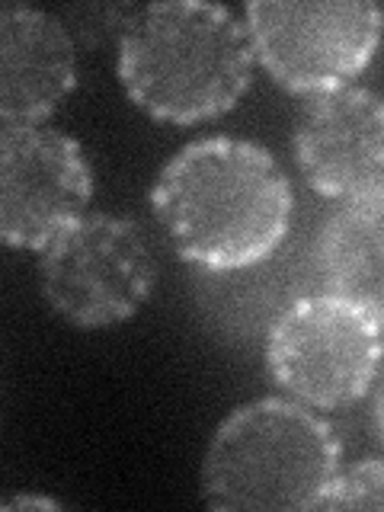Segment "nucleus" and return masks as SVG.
<instances>
[{"label": "nucleus", "mask_w": 384, "mask_h": 512, "mask_svg": "<svg viewBox=\"0 0 384 512\" xmlns=\"http://www.w3.org/2000/svg\"><path fill=\"white\" fill-rule=\"evenodd\" d=\"M138 10L141 7H125V4H84V7H71L61 20L77 45L96 48L100 42L116 39V48H119L128 26L135 23Z\"/></svg>", "instance_id": "nucleus-12"}, {"label": "nucleus", "mask_w": 384, "mask_h": 512, "mask_svg": "<svg viewBox=\"0 0 384 512\" xmlns=\"http://www.w3.org/2000/svg\"><path fill=\"white\" fill-rule=\"evenodd\" d=\"M253 64L247 23L202 0L141 7L116 52L125 96L167 125H199L231 112L250 90Z\"/></svg>", "instance_id": "nucleus-2"}, {"label": "nucleus", "mask_w": 384, "mask_h": 512, "mask_svg": "<svg viewBox=\"0 0 384 512\" xmlns=\"http://www.w3.org/2000/svg\"><path fill=\"white\" fill-rule=\"evenodd\" d=\"M372 429H375V439L384 448V378L375 388V404H372Z\"/></svg>", "instance_id": "nucleus-14"}, {"label": "nucleus", "mask_w": 384, "mask_h": 512, "mask_svg": "<svg viewBox=\"0 0 384 512\" xmlns=\"http://www.w3.org/2000/svg\"><path fill=\"white\" fill-rule=\"evenodd\" d=\"M244 23L256 64L304 100L349 87L384 39V10L372 0H253Z\"/></svg>", "instance_id": "nucleus-6"}, {"label": "nucleus", "mask_w": 384, "mask_h": 512, "mask_svg": "<svg viewBox=\"0 0 384 512\" xmlns=\"http://www.w3.org/2000/svg\"><path fill=\"white\" fill-rule=\"evenodd\" d=\"M349 509H384V455L343 464L340 474H336L320 512Z\"/></svg>", "instance_id": "nucleus-11"}, {"label": "nucleus", "mask_w": 384, "mask_h": 512, "mask_svg": "<svg viewBox=\"0 0 384 512\" xmlns=\"http://www.w3.org/2000/svg\"><path fill=\"white\" fill-rule=\"evenodd\" d=\"M157 285V260L141 224L87 212L39 250V292L64 324L106 330L132 320Z\"/></svg>", "instance_id": "nucleus-5"}, {"label": "nucleus", "mask_w": 384, "mask_h": 512, "mask_svg": "<svg viewBox=\"0 0 384 512\" xmlns=\"http://www.w3.org/2000/svg\"><path fill=\"white\" fill-rule=\"evenodd\" d=\"M151 205L186 263L240 272L282 247L292 231L295 189L263 144L212 135L183 144L160 167Z\"/></svg>", "instance_id": "nucleus-1"}, {"label": "nucleus", "mask_w": 384, "mask_h": 512, "mask_svg": "<svg viewBox=\"0 0 384 512\" xmlns=\"http://www.w3.org/2000/svg\"><path fill=\"white\" fill-rule=\"evenodd\" d=\"M317 266L327 292L362 308L384 333V192L346 202L324 221Z\"/></svg>", "instance_id": "nucleus-10"}, {"label": "nucleus", "mask_w": 384, "mask_h": 512, "mask_svg": "<svg viewBox=\"0 0 384 512\" xmlns=\"http://www.w3.org/2000/svg\"><path fill=\"white\" fill-rule=\"evenodd\" d=\"M4 509H64V503L55 500V496L20 493V496H10V500H4Z\"/></svg>", "instance_id": "nucleus-13"}, {"label": "nucleus", "mask_w": 384, "mask_h": 512, "mask_svg": "<svg viewBox=\"0 0 384 512\" xmlns=\"http://www.w3.org/2000/svg\"><path fill=\"white\" fill-rule=\"evenodd\" d=\"M263 356L285 397L324 413L346 410L375 388L384 333L340 295H304L272 320Z\"/></svg>", "instance_id": "nucleus-4"}, {"label": "nucleus", "mask_w": 384, "mask_h": 512, "mask_svg": "<svg viewBox=\"0 0 384 512\" xmlns=\"http://www.w3.org/2000/svg\"><path fill=\"white\" fill-rule=\"evenodd\" d=\"M343 445L317 410L260 397L231 410L202 458V503L231 512H320Z\"/></svg>", "instance_id": "nucleus-3"}, {"label": "nucleus", "mask_w": 384, "mask_h": 512, "mask_svg": "<svg viewBox=\"0 0 384 512\" xmlns=\"http://www.w3.org/2000/svg\"><path fill=\"white\" fill-rule=\"evenodd\" d=\"M295 164L317 196L359 202L384 192V96L359 84L308 96L292 128Z\"/></svg>", "instance_id": "nucleus-8"}, {"label": "nucleus", "mask_w": 384, "mask_h": 512, "mask_svg": "<svg viewBox=\"0 0 384 512\" xmlns=\"http://www.w3.org/2000/svg\"><path fill=\"white\" fill-rule=\"evenodd\" d=\"M77 87V42L61 16L0 10V125H45Z\"/></svg>", "instance_id": "nucleus-9"}, {"label": "nucleus", "mask_w": 384, "mask_h": 512, "mask_svg": "<svg viewBox=\"0 0 384 512\" xmlns=\"http://www.w3.org/2000/svg\"><path fill=\"white\" fill-rule=\"evenodd\" d=\"M93 170L84 144L48 125H0V237L39 253L87 215Z\"/></svg>", "instance_id": "nucleus-7"}]
</instances>
